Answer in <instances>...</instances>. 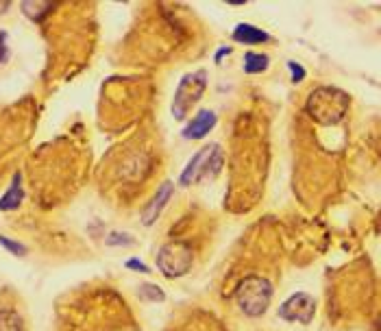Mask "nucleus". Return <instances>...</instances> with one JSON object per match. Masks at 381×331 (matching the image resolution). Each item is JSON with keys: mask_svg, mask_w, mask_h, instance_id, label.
Returning <instances> with one entry per match:
<instances>
[{"mask_svg": "<svg viewBox=\"0 0 381 331\" xmlns=\"http://www.w3.org/2000/svg\"><path fill=\"white\" fill-rule=\"evenodd\" d=\"M270 298H272V284L262 277H247L244 281H240L235 290L238 308L249 318H257L266 314Z\"/></svg>", "mask_w": 381, "mask_h": 331, "instance_id": "nucleus-1", "label": "nucleus"}, {"mask_svg": "<svg viewBox=\"0 0 381 331\" xmlns=\"http://www.w3.org/2000/svg\"><path fill=\"white\" fill-rule=\"evenodd\" d=\"M207 88V72L199 70L181 79L179 88L175 92V100H172V116L177 120H183L185 114L189 112V107L197 105V100L203 96Z\"/></svg>", "mask_w": 381, "mask_h": 331, "instance_id": "nucleus-2", "label": "nucleus"}, {"mask_svg": "<svg viewBox=\"0 0 381 331\" xmlns=\"http://www.w3.org/2000/svg\"><path fill=\"white\" fill-rule=\"evenodd\" d=\"M192 262H194L192 248L183 242L161 246V251L157 253V268L170 279H177V277L187 274L189 268H192Z\"/></svg>", "mask_w": 381, "mask_h": 331, "instance_id": "nucleus-3", "label": "nucleus"}, {"mask_svg": "<svg viewBox=\"0 0 381 331\" xmlns=\"http://www.w3.org/2000/svg\"><path fill=\"white\" fill-rule=\"evenodd\" d=\"M314 314H316V301L307 292H294L292 296H288L281 303V308H279V318H283L288 323L307 325L314 320Z\"/></svg>", "mask_w": 381, "mask_h": 331, "instance_id": "nucleus-4", "label": "nucleus"}, {"mask_svg": "<svg viewBox=\"0 0 381 331\" xmlns=\"http://www.w3.org/2000/svg\"><path fill=\"white\" fill-rule=\"evenodd\" d=\"M172 194H175V185H172L170 181H166V183H163V185L157 190V194L151 199V203H148V205L144 207V211H142V225H144L146 229L157 223V218L161 216L163 207L168 205V201L172 199Z\"/></svg>", "mask_w": 381, "mask_h": 331, "instance_id": "nucleus-5", "label": "nucleus"}, {"mask_svg": "<svg viewBox=\"0 0 381 331\" xmlns=\"http://www.w3.org/2000/svg\"><path fill=\"white\" fill-rule=\"evenodd\" d=\"M216 122H218L216 112H211V109H201V112L183 127L181 135L185 137V140H192V142L194 140H203V137L216 127Z\"/></svg>", "mask_w": 381, "mask_h": 331, "instance_id": "nucleus-6", "label": "nucleus"}, {"mask_svg": "<svg viewBox=\"0 0 381 331\" xmlns=\"http://www.w3.org/2000/svg\"><path fill=\"white\" fill-rule=\"evenodd\" d=\"M218 146L216 144H209V146H203L192 159H189V163L185 166V170H183V175H181V179H179V185H183V187H187V185H192L194 183V179L199 177V173H201V168H203V163H205V159L216 151Z\"/></svg>", "mask_w": 381, "mask_h": 331, "instance_id": "nucleus-7", "label": "nucleus"}, {"mask_svg": "<svg viewBox=\"0 0 381 331\" xmlns=\"http://www.w3.org/2000/svg\"><path fill=\"white\" fill-rule=\"evenodd\" d=\"M233 40L240 42V44H264V42H270V33L257 29V26H251V24H238L235 31H233Z\"/></svg>", "mask_w": 381, "mask_h": 331, "instance_id": "nucleus-8", "label": "nucleus"}, {"mask_svg": "<svg viewBox=\"0 0 381 331\" xmlns=\"http://www.w3.org/2000/svg\"><path fill=\"white\" fill-rule=\"evenodd\" d=\"M22 199H24L22 183H20V177H16L13 183L9 185V190L3 194V199H0V211H13V209H18Z\"/></svg>", "mask_w": 381, "mask_h": 331, "instance_id": "nucleus-9", "label": "nucleus"}, {"mask_svg": "<svg viewBox=\"0 0 381 331\" xmlns=\"http://www.w3.org/2000/svg\"><path fill=\"white\" fill-rule=\"evenodd\" d=\"M268 66H270L268 54L253 52V50L244 54V72H247V74H259V72H266Z\"/></svg>", "mask_w": 381, "mask_h": 331, "instance_id": "nucleus-10", "label": "nucleus"}, {"mask_svg": "<svg viewBox=\"0 0 381 331\" xmlns=\"http://www.w3.org/2000/svg\"><path fill=\"white\" fill-rule=\"evenodd\" d=\"M0 331H24L20 314H16V312H0Z\"/></svg>", "mask_w": 381, "mask_h": 331, "instance_id": "nucleus-11", "label": "nucleus"}, {"mask_svg": "<svg viewBox=\"0 0 381 331\" xmlns=\"http://www.w3.org/2000/svg\"><path fill=\"white\" fill-rule=\"evenodd\" d=\"M140 294L146 298V301H153V303H161V301H166V292H163L159 286L155 284H144L140 286Z\"/></svg>", "mask_w": 381, "mask_h": 331, "instance_id": "nucleus-12", "label": "nucleus"}, {"mask_svg": "<svg viewBox=\"0 0 381 331\" xmlns=\"http://www.w3.org/2000/svg\"><path fill=\"white\" fill-rule=\"evenodd\" d=\"M52 9V5L50 3H40V5H33V3H24L22 5V11L29 16L31 20H40L44 13H48Z\"/></svg>", "mask_w": 381, "mask_h": 331, "instance_id": "nucleus-13", "label": "nucleus"}, {"mask_svg": "<svg viewBox=\"0 0 381 331\" xmlns=\"http://www.w3.org/2000/svg\"><path fill=\"white\" fill-rule=\"evenodd\" d=\"M0 244H3L11 255H18V257H24L26 253H29V248H26L24 244L11 240V238H7V236H0Z\"/></svg>", "mask_w": 381, "mask_h": 331, "instance_id": "nucleus-14", "label": "nucleus"}, {"mask_svg": "<svg viewBox=\"0 0 381 331\" xmlns=\"http://www.w3.org/2000/svg\"><path fill=\"white\" fill-rule=\"evenodd\" d=\"M109 246H118V244H133V238L129 233H120V231H112L107 238Z\"/></svg>", "mask_w": 381, "mask_h": 331, "instance_id": "nucleus-15", "label": "nucleus"}, {"mask_svg": "<svg viewBox=\"0 0 381 331\" xmlns=\"http://www.w3.org/2000/svg\"><path fill=\"white\" fill-rule=\"evenodd\" d=\"M288 68L292 70V83H301L305 79V68L296 62H288Z\"/></svg>", "mask_w": 381, "mask_h": 331, "instance_id": "nucleus-16", "label": "nucleus"}, {"mask_svg": "<svg viewBox=\"0 0 381 331\" xmlns=\"http://www.w3.org/2000/svg\"><path fill=\"white\" fill-rule=\"evenodd\" d=\"M129 270H138V272H144V274H148L151 272V268L148 266H144V262L142 260H138V257H131V260H127V264H124Z\"/></svg>", "mask_w": 381, "mask_h": 331, "instance_id": "nucleus-17", "label": "nucleus"}, {"mask_svg": "<svg viewBox=\"0 0 381 331\" xmlns=\"http://www.w3.org/2000/svg\"><path fill=\"white\" fill-rule=\"evenodd\" d=\"M9 9V3H5V5H0V11H7Z\"/></svg>", "mask_w": 381, "mask_h": 331, "instance_id": "nucleus-18", "label": "nucleus"}]
</instances>
